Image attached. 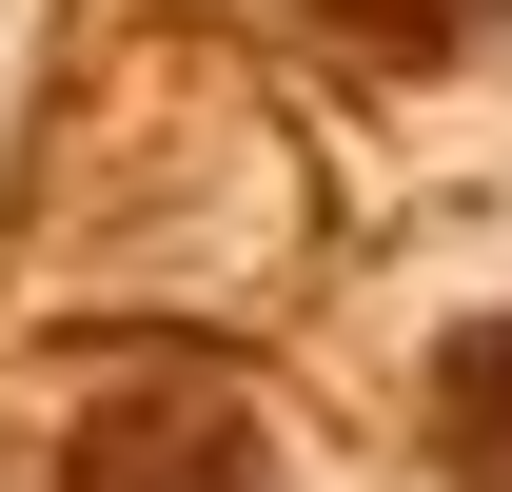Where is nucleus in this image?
<instances>
[{
	"label": "nucleus",
	"instance_id": "3",
	"mask_svg": "<svg viewBox=\"0 0 512 492\" xmlns=\"http://www.w3.org/2000/svg\"><path fill=\"white\" fill-rule=\"evenodd\" d=\"M316 20L355 40V60H453V40H473L493 0H316Z\"/></svg>",
	"mask_w": 512,
	"mask_h": 492
},
{
	"label": "nucleus",
	"instance_id": "2",
	"mask_svg": "<svg viewBox=\"0 0 512 492\" xmlns=\"http://www.w3.org/2000/svg\"><path fill=\"white\" fill-rule=\"evenodd\" d=\"M434 453H453V492H512V315H493V335H453V374H434Z\"/></svg>",
	"mask_w": 512,
	"mask_h": 492
},
{
	"label": "nucleus",
	"instance_id": "1",
	"mask_svg": "<svg viewBox=\"0 0 512 492\" xmlns=\"http://www.w3.org/2000/svg\"><path fill=\"white\" fill-rule=\"evenodd\" d=\"M60 492H256V433L217 394H119V414L60 453Z\"/></svg>",
	"mask_w": 512,
	"mask_h": 492
}]
</instances>
